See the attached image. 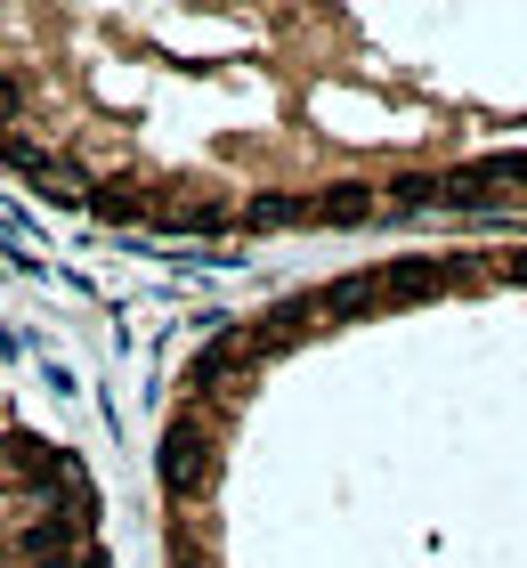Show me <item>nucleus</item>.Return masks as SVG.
<instances>
[{"mask_svg": "<svg viewBox=\"0 0 527 568\" xmlns=\"http://www.w3.org/2000/svg\"><path fill=\"white\" fill-rule=\"evenodd\" d=\"M495 268H504L511 284H527V252H504V261H495Z\"/></svg>", "mask_w": 527, "mask_h": 568, "instance_id": "nucleus-1", "label": "nucleus"}]
</instances>
